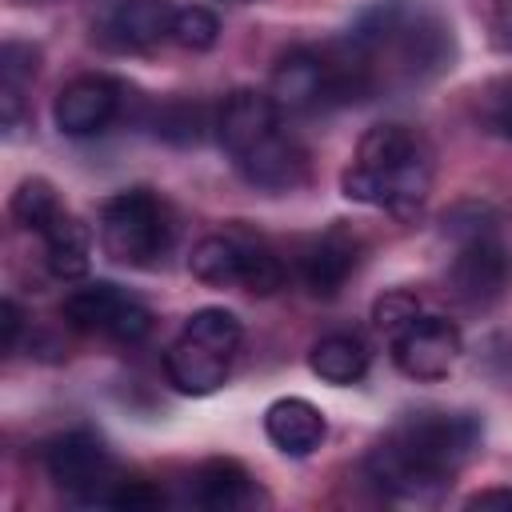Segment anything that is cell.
Masks as SVG:
<instances>
[{
  "label": "cell",
  "instance_id": "cell-1",
  "mask_svg": "<svg viewBox=\"0 0 512 512\" xmlns=\"http://www.w3.org/2000/svg\"><path fill=\"white\" fill-rule=\"evenodd\" d=\"M480 416L476 412H448V408H420L408 412L372 452H368V480L392 500H436L452 476L472 460L480 448Z\"/></svg>",
  "mask_w": 512,
  "mask_h": 512
},
{
  "label": "cell",
  "instance_id": "cell-2",
  "mask_svg": "<svg viewBox=\"0 0 512 512\" xmlns=\"http://www.w3.org/2000/svg\"><path fill=\"white\" fill-rule=\"evenodd\" d=\"M340 188L356 204L412 216L432 188V148L404 124H376L360 136L356 160L344 168Z\"/></svg>",
  "mask_w": 512,
  "mask_h": 512
},
{
  "label": "cell",
  "instance_id": "cell-3",
  "mask_svg": "<svg viewBox=\"0 0 512 512\" xmlns=\"http://www.w3.org/2000/svg\"><path fill=\"white\" fill-rule=\"evenodd\" d=\"M176 236L168 204L152 188H124L100 208V248L128 268L156 264Z\"/></svg>",
  "mask_w": 512,
  "mask_h": 512
},
{
  "label": "cell",
  "instance_id": "cell-4",
  "mask_svg": "<svg viewBox=\"0 0 512 512\" xmlns=\"http://www.w3.org/2000/svg\"><path fill=\"white\" fill-rule=\"evenodd\" d=\"M44 468H48V480L72 496V500H84V504H104L112 484L120 480L116 476V460L112 452L104 448V440L88 428H72V432H60L56 440H48L44 448Z\"/></svg>",
  "mask_w": 512,
  "mask_h": 512
},
{
  "label": "cell",
  "instance_id": "cell-5",
  "mask_svg": "<svg viewBox=\"0 0 512 512\" xmlns=\"http://www.w3.org/2000/svg\"><path fill=\"white\" fill-rule=\"evenodd\" d=\"M60 316L76 332H96V336H108L120 344H136L152 332V312L136 296H128L124 288H116L108 280H96V284L68 292Z\"/></svg>",
  "mask_w": 512,
  "mask_h": 512
},
{
  "label": "cell",
  "instance_id": "cell-6",
  "mask_svg": "<svg viewBox=\"0 0 512 512\" xmlns=\"http://www.w3.org/2000/svg\"><path fill=\"white\" fill-rule=\"evenodd\" d=\"M512 288V252L508 244L488 232V236H472L456 244V256L448 264V292L464 304V308H496Z\"/></svg>",
  "mask_w": 512,
  "mask_h": 512
},
{
  "label": "cell",
  "instance_id": "cell-7",
  "mask_svg": "<svg viewBox=\"0 0 512 512\" xmlns=\"http://www.w3.org/2000/svg\"><path fill=\"white\" fill-rule=\"evenodd\" d=\"M460 328L444 316H416L392 336V360L408 380H444L460 360Z\"/></svg>",
  "mask_w": 512,
  "mask_h": 512
},
{
  "label": "cell",
  "instance_id": "cell-8",
  "mask_svg": "<svg viewBox=\"0 0 512 512\" xmlns=\"http://www.w3.org/2000/svg\"><path fill=\"white\" fill-rule=\"evenodd\" d=\"M268 96L280 112H312L320 104H336V56L316 48L284 52L272 68Z\"/></svg>",
  "mask_w": 512,
  "mask_h": 512
},
{
  "label": "cell",
  "instance_id": "cell-9",
  "mask_svg": "<svg viewBox=\"0 0 512 512\" xmlns=\"http://www.w3.org/2000/svg\"><path fill=\"white\" fill-rule=\"evenodd\" d=\"M120 80L112 76H100V72H88V76H76L68 80L60 92H56V104H52V116H56V128L64 136H96L104 132L116 112H120Z\"/></svg>",
  "mask_w": 512,
  "mask_h": 512
},
{
  "label": "cell",
  "instance_id": "cell-10",
  "mask_svg": "<svg viewBox=\"0 0 512 512\" xmlns=\"http://www.w3.org/2000/svg\"><path fill=\"white\" fill-rule=\"evenodd\" d=\"M236 172L252 184V188H264V192H292L304 184L308 176V152L300 148L296 136H288L284 128L268 132L264 140H256L248 152H240L236 160Z\"/></svg>",
  "mask_w": 512,
  "mask_h": 512
},
{
  "label": "cell",
  "instance_id": "cell-11",
  "mask_svg": "<svg viewBox=\"0 0 512 512\" xmlns=\"http://www.w3.org/2000/svg\"><path fill=\"white\" fill-rule=\"evenodd\" d=\"M360 260V240L348 224H332L328 232H320L316 240H308V248L300 252V280L312 296L332 300L348 276L356 272Z\"/></svg>",
  "mask_w": 512,
  "mask_h": 512
},
{
  "label": "cell",
  "instance_id": "cell-12",
  "mask_svg": "<svg viewBox=\"0 0 512 512\" xmlns=\"http://www.w3.org/2000/svg\"><path fill=\"white\" fill-rule=\"evenodd\" d=\"M276 128H280V108L268 92L256 88H236L216 112V140L232 160Z\"/></svg>",
  "mask_w": 512,
  "mask_h": 512
},
{
  "label": "cell",
  "instance_id": "cell-13",
  "mask_svg": "<svg viewBox=\"0 0 512 512\" xmlns=\"http://www.w3.org/2000/svg\"><path fill=\"white\" fill-rule=\"evenodd\" d=\"M164 372H168V380H172L176 392H184V396H208V392H216L228 380L232 356H224V352L200 344L196 336L180 332L172 340V348L164 352Z\"/></svg>",
  "mask_w": 512,
  "mask_h": 512
},
{
  "label": "cell",
  "instance_id": "cell-14",
  "mask_svg": "<svg viewBox=\"0 0 512 512\" xmlns=\"http://www.w3.org/2000/svg\"><path fill=\"white\" fill-rule=\"evenodd\" d=\"M176 8L172 0H112L104 16V32L116 48H152L172 36Z\"/></svg>",
  "mask_w": 512,
  "mask_h": 512
},
{
  "label": "cell",
  "instance_id": "cell-15",
  "mask_svg": "<svg viewBox=\"0 0 512 512\" xmlns=\"http://www.w3.org/2000/svg\"><path fill=\"white\" fill-rule=\"evenodd\" d=\"M264 432L268 440L284 452V456H312L324 444V412L300 396H284L276 404H268L264 412Z\"/></svg>",
  "mask_w": 512,
  "mask_h": 512
},
{
  "label": "cell",
  "instance_id": "cell-16",
  "mask_svg": "<svg viewBox=\"0 0 512 512\" xmlns=\"http://www.w3.org/2000/svg\"><path fill=\"white\" fill-rule=\"evenodd\" d=\"M192 488H196V504L200 508H212V512H236V508H248L256 488H252V476L240 460H228V456H212L196 468L192 476Z\"/></svg>",
  "mask_w": 512,
  "mask_h": 512
},
{
  "label": "cell",
  "instance_id": "cell-17",
  "mask_svg": "<svg viewBox=\"0 0 512 512\" xmlns=\"http://www.w3.org/2000/svg\"><path fill=\"white\" fill-rule=\"evenodd\" d=\"M40 240H44L48 272L56 280H80V276H88V264H92V232L72 212H60L40 232Z\"/></svg>",
  "mask_w": 512,
  "mask_h": 512
},
{
  "label": "cell",
  "instance_id": "cell-18",
  "mask_svg": "<svg viewBox=\"0 0 512 512\" xmlns=\"http://www.w3.org/2000/svg\"><path fill=\"white\" fill-rule=\"evenodd\" d=\"M368 344L352 332H328L312 344L308 364L324 384H356L368 372Z\"/></svg>",
  "mask_w": 512,
  "mask_h": 512
},
{
  "label": "cell",
  "instance_id": "cell-19",
  "mask_svg": "<svg viewBox=\"0 0 512 512\" xmlns=\"http://www.w3.org/2000/svg\"><path fill=\"white\" fill-rule=\"evenodd\" d=\"M228 232L236 236V248H240V288L252 296H272L276 288H284V260L248 228L236 224Z\"/></svg>",
  "mask_w": 512,
  "mask_h": 512
},
{
  "label": "cell",
  "instance_id": "cell-20",
  "mask_svg": "<svg viewBox=\"0 0 512 512\" xmlns=\"http://www.w3.org/2000/svg\"><path fill=\"white\" fill-rule=\"evenodd\" d=\"M188 268L200 284L208 288H232L240 284V248H236V236L232 232H220V236H204L192 256H188Z\"/></svg>",
  "mask_w": 512,
  "mask_h": 512
},
{
  "label": "cell",
  "instance_id": "cell-21",
  "mask_svg": "<svg viewBox=\"0 0 512 512\" xmlns=\"http://www.w3.org/2000/svg\"><path fill=\"white\" fill-rule=\"evenodd\" d=\"M8 212H12V220H16L20 228H28V232L40 236V232L64 212V204H60V196H56V188H52L48 180L32 176V180H20V188L12 192Z\"/></svg>",
  "mask_w": 512,
  "mask_h": 512
},
{
  "label": "cell",
  "instance_id": "cell-22",
  "mask_svg": "<svg viewBox=\"0 0 512 512\" xmlns=\"http://www.w3.org/2000/svg\"><path fill=\"white\" fill-rule=\"evenodd\" d=\"M180 332L196 336L200 344H208V348H216V352H224V356H236V348H240V340H244V328H240V320H236L228 308H196V312L184 320Z\"/></svg>",
  "mask_w": 512,
  "mask_h": 512
},
{
  "label": "cell",
  "instance_id": "cell-23",
  "mask_svg": "<svg viewBox=\"0 0 512 512\" xmlns=\"http://www.w3.org/2000/svg\"><path fill=\"white\" fill-rule=\"evenodd\" d=\"M204 128H216V124H208L204 104L172 100V104H164L156 112V136H164L172 144H200L204 140Z\"/></svg>",
  "mask_w": 512,
  "mask_h": 512
},
{
  "label": "cell",
  "instance_id": "cell-24",
  "mask_svg": "<svg viewBox=\"0 0 512 512\" xmlns=\"http://www.w3.org/2000/svg\"><path fill=\"white\" fill-rule=\"evenodd\" d=\"M40 72V48L28 40H4L0 48V92L24 96Z\"/></svg>",
  "mask_w": 512,
  "mask_h": 512
},
{
  "label": "cell",
  "instance_id": "cell-25",
  "mask_svg": "<svg viewBox=\"0 0 512 512\" xmlns=\"http://www.w3.org/2000/svg\"><path fill=\"white\" fill-rule=\"evenodd\" d=\"M172 40H176L180 48H188V52H208V48L220 40V20H216V12L200 8V4L176 8Z\"/></svg>",
  "mask_w": 512,
  "mask_h": 512
},
{
  "label": "cell",
  "instance_id": "cell-26",
  "mask_svg": "<svg viewBox=\"0 0 512 512\" xmlns=\"http://www.w3.org/2000/svg\"><path fill=\"white\" fill-rule=\"evenodd\" d=\"M496 224H500V216L488 204H480V200H464L452 212H444V232L456 244L460 240H472V236H488V232H496Z\"/></svg>",
  "mask_w": 512,
  "mask_h": 512
},
{
  "label": "cell",
  "instance_id": "cell-27",
  "mask_svg": "<svg viewBox=\"0 0 512 512\" xmlns=\"http://www.w3.org/2000/svg\"><path fill=\"white\" fill-rule=\"evenodd\" d=\"M480 120L488 132H496L500 140H512V76L492 80L480 92Z\"/></svg>",
  "mask_w": 512,
  "mask_h": 512
},
{
  "label": "cell",
  "instance_id": "cell-28",
  "mask_svg": "<svg viewBox=\"0 0 512 512\" xmlns=\"http://www.w3.org/2000/svg\"><path fill=\"white\" fill-rule=\"evenodd\" d=\"M420 316V300L412 296V292H388V296H380L376 300V308H372V320H376V328L392 340L408 320H416Z\"/></svg>",
  "mask_w": 512,
  "mask_h": 512
},
{
  "label": "cell",
  "instance_id": "cell-29",
  "mask_svg": "<svg viewBox=\"0 0 512 512\" xmlns=\"http://www.w3.org/2000/svg\"><path fill=\"white\" fill-rule=\"evenodd\" d=\"M104 504L124 508V512H148V508H160L164 504V492L156 484H148V480H116Z\"/></svg>",
  "mask_w": 512,
  "mask_h": 512
},
{
  "label": "cell",
  "instance_id": "cell-30",
  "mask_svg": "<svg viewBox=\"0 0 512 512\" xmlns=\"http://www.w3.org/2000/svg\"><path fill=\"white\" fill-rule=\"evenodd\" d=\"M488 28H492V48L512 52V0H492Z\"/></svg>",
  "mask_w": 512,
  "mask_h": 512
},
{
  "label": "cell",
  "instance_id": "cell-31",
  "mask_svg": "<svg viewBox=\"0 0 512 512\" xmlns=\"http://www.w3.org/2000/svg\"><path fill=\"white\" fill-rule=\"evenodd\" d=\"M0 328H4L0 348H4V352H16V344H20V328H24V312H20L16 300H4V304H0Z\"/></svg>",
  "mask_w": 512,
  "mask_h": 512
},
{
  "label": "cell",
  "instance_id": "cell-32",
  "mask_svg": "<svg viewBox=\"0 0 512 512\" xmlns=\"http://www.w3.org/2000/svg\"><path fill=\"white\" fill-rule=\"evenodd\" d=\"M468 508H512V488H484L468 496Z\"/></svg>",
  "mask_w": 512,
  "mask_h": 512
}]
</instances>
